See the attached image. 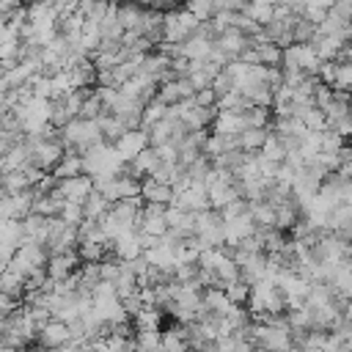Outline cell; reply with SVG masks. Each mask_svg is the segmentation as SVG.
Wrapping results in <instances>:
<instances>
[{
	"label": "cell",
	"instance_id": "1",
	"mask_svg": "<svg viewBox=\"0 0 352 352\" xmlns=\"http://www.w3.org/2000/svg\"><path fill=\"white\" fill-rule=\"evenodd\" d=\"M36 344H41V346H66V341H69V322H60V319H55V316H50L38 330H36Z\"/></svg>",
	"mask_w": 352,
	"mask_h": 352
},
{
	"label": "cell",
	"instance_id": "2",
	"mask_svg": "<svg viewBox=\"0 0 352 352\" xmlns=\"http://www.w3.org/2000/svg\"><path fill=\"white\" fill-rule=\"evenodd\" d=\"M146 146H148V132L140 129V126H138V129H126V132H121V138L113 143V148L118 151V157L126 160V162H129L138 151H143Z\"/></svg>",
	"mask_w": 352,
	"mask_h": 352
},
{
	"label": "cell",
	"instance_id": "3",
	"mask_svg": "<svg viewBox=\"0 0 352 352\" xmlns=\"http://www.w3.org/2000/svg\"><path fill=\"white\" fill-rule=\"evenodd\" d=\"M58 190L63 192L66 201H77V204H82V201L88 198V192L94 190V182H91L88 173H74V176H63V179H58Z\"/></svg>",
	"mask_w": 352,
	"mask_h": 352
},
{
	"label": "cell",
	"instance_id": "4",
	"mask_svg": "<svg viewBox=\"0 0 352 352\" xmlns=\"http://www.w3.org/2000/svg\"><path fill=\"white\" fill-rule=\"evenodd\" d=\"M214 44H217L223 52H228L231 58H239V52H242L245 47H250V44H248V36H245L239 28H226V30L214 38Z\"/></svg>",
	"mask_w": 352,
	"mask_h": 352
},
{
	"label": "cell",
	"instance_id": "5",
	"mask_svg": "<svg viewBox=\"0 0 352 352\" xmlns=\"http://www.w3.org/2000/svg\"><path fill=\"white\" fill-rule=\"evenodd\" d=\"M212 44H214L212 38H206V36H201V33H192V36H187V38L182 41V55L190 58V60H204V58H209Z\"/></svg>",
	"mask_w": 352,
	"mask_h": 352
},
{
	"label": "cell",
	"instance_id": "6",
	"mask_svg": "<svg viewBox=\"0 0 352 352\" xmlns=\"http://www.w3.org/2000/svg\"><path fill=\"white\" fill-rule=\"evenodd\" d=\"M248 212H250V217L258 228H272L275 226V206L270 201H264V198L261 201H248Z\"/></svg>",
	"mask_w": 352,
	"mask_h": 352
},
{
	"label": "cell",
	"instance_id": "7",
	"mask_svg": "<svg viewBox=\"0 0 352 352\" xmlns=\"http://www.w3.org/2000/svg\"><path fill=\"white\" fill-rule=\"evenodd\" d=\"M250 104H261V107H272V88L267 82H250V85H242L236 88Z\"/></svg>",
	"mask_w": 352,
	"mask_h": 352
},
{
	"label": "cell",
	"instance_id": "8",
	"mask_svg": "<svg viewBox=\"0 0 352 352\" xmlns=\"http://www.w3.org/2000/svg\"><path fill=\"white\" fill-rule=\"evenodd\" d=\"M267 135H270V126H245V129L239 132V148H245V151H258V148L264 146Z\"/></svg>",
	"mask_w": 352,
	"mask_h": 352
},
{
	"label": "cell",
	"instance_id": "9",
	"mask_svg": "<svg viewBox=\"0 0 352 352\" xmlns=\"http://www.w3.org/2000/svg\"><path fill=\"white\" fill-rule=\"evenodd\" d=\"M272 8H275V6H272L270 0H248V6L242 8V14L250 16L253 22H258V25L264 28V25L272 19Z\"/></svg>",
	"mask_w": 352,
	"mask_h": 352
},
{
	"label": "cell",
	"instance_id": "10",
	"mask_svg": "<svg viewBox=\"0 0 352 352\" xmlns=\"http://www.w3.org/2000/svg\"><path fill=\"white\" fill-rule=\"evenodd\" d=\"M319 63H322V58L316 55V50H314V44H297V66L305 72V74H316V69H319Z\"/></svg>",
	"mask_w": 352,
	"mask_h": 352
},
{
	"label": "cell",
	"instance_id": "11",
	"mask_svg": "<svg viewBox=\"0 0 352 352\" xmlns=\"http://www.w3.org/2000/svg\"><path fill=\"white\" fill-rule=\"evenodd\" d=\"M314 44V50H316V55L322 58V60H336V55H338V50H341V38L338 36H319L316 41H311Z\"/></svg>",
	"mask_w": 352,
	"mask_h": 352
},
{
	"label": "cell",
	"instance_id": "12",
	"mask_svg": "<svg viewBox=\"0 0 352 352\" xmlns=\"http://www.w3.org/2000/svg\"><path fill=\"white\" fill-rule=\"evenodd\" d=\"M341 228H352V204L346 201L330 209V231H341Z\"/></svg>",
	"mask_w": 352,
	"mask_h": 352
},
{
	"label": "cell",
	"instance_id": "13",
	"mask_svg": "<svg viewBox=\"0 0 352 352\" xmlns=\"http://www.w3.org/2000/svg\"><path fill=\"white\" fill-rule=\"evenodd\" d=\"M242 118H245V126H270L272 110L261 107V104H250V107L242 110Z\"/></svg>",
	"mask_w": 352,
	"mask_h": 352
},
{
	"label": "cell",
	"instance_id": "14",
	"mask_svg": "<svg viewBox=\"0 0 352 352\" xmlns=\"http://www.w3.org/2000/svg\"><path fill=\"white\" fill-rule=\"evenodd\" d=\"M82 209H85V217H94V220H96L99 214H104V212L110 209V201H107L99 190H91L88 198L82 201Z\"/></svg>",
	"mask_w": 352,
	"mask_h": 352
},
{
	"label": "cell",
	"instance_id": "15",
	"mask_svg": "<svg viewBox=\"0 0 352 352\" xmlns=\"http://www.w3.org/2000/svg\"><path fill=\"white\" fill-rule=\"evenodd\" d=\"M223 292L228 294V300H231V302L245 305V302H248V294H250V283H248V280H242V278H236V280L226 283V286H223Z\"/></svg>",
	"mask_w": 352,
	"mask_h": 352
},
{
	"label": "cell",
	"instance_id": "16",
	"mask_svg": "<svg viewBox=\"0 0 352 352\" xmlns=\"http://www.w3.org/2000/svg\"><path fill=\"white\" fill-rule=\"evenodd\" d=\"M58 217H60L63 223H69V226H80L82 217H85V209H82V204H77V201H66V204L60 206Z\"/></svg>",
	"mask_w": 352,
	"mask_h": 352
},
{
	"label": "cell",
	"instance_id": "17",
	"mask_svg": "<svg viewBox=\"0 0 352 352\" xmlns=\"http://www.w3.org/2000/svg\"><path fill=\"white\" fill-rule=\"evenodd\" d=\"M256 50H258V58H261L264 66H278L280 63V44L261 41V44H256Z\"/></svg>",
	"mask_w": 352,
	"mask_h": 352
},
{
	"label": "cell",
	"instance_id": "18",
	"mask_svg": "<svg viewBox=\"0 0 352 352\" xmlns=\"http://www.w3.org/2000/svg\"><path fill=\"white\" fill-rule=\"evenodd\" d=\"M160 333L162 330H135V349H160Z\"/></svg>",
	"mask_w": 352,
	"mask_h": 352
},
{
	"label": "cell",
	"instance_id": "19",
	"mask_svg": "<svg viewBox=\"0 0 352 352\" xmlns=\"http://www.w3.org/2000/svg\"><path fill=\"white\" fill-rule=\"evenodd\" d=\"M157 99H162L165 104H173L179 102V88H176V77L173 80H165V82H157Z\"/></svg>",
	"mask_w": 352,
	"mask_h": 352
},
{
	"label": "cell",
	"instance_id": "20",
	"mask_svg": "<svg viewBox=\"0 0 352 352\" xmlns=\"http://www.w3.org/2000/svg\"><path fill=\"white\" fill-rule=\"evenodd\" d=\"M184 8H187V11H192L201 22L214 16V6H212V0H187V3H184Z\"/></svg>",
	"mask_w": 352,
	"mask_h": 352
},
{
	"label": "cell",
	"instance_id": "21",
	"mask_svg": "<svg viewBox=\"0 0 352 352\" xmlns=\"http://www.w3.org/2000/svg\"><path fill=\"white\" fill-rule=\"evenodd\" d=\"M192 102H195L198 107H214V104H217V91H214L212 85H204V88H198V91L192 94Z\"/></svg>",
	"mask_w": 352,
	"mask_h": 352
},
{
	"label": "cell",
	"instance_id": "22",
	"mask_svg": "<svg viewBox=\"0 0 352 352\" xmlns=\"http://www.w3.org/2000/svg\"><path fill=\"white\" fill-rule=\"evenodd\" d=\"M336 69H338V63H336V60H322V63H319V69H316V77H319L322 82L333 85V82H336Z\"/></svg>",
	"mask_w": 352,
	"mask_h": 352
},
{
	"label": "cell",
	"instance_id": "23",
	"mask_svg": "<svg viewBox=\"0 0 352 352\" xmlns=\"http://www.w3.org/2000/svg\"><path fill=\"white\" fill-rule=\"evenodd\" d=\"M324 14H327V11L319 8V6H305V8H302V16H305L308 22H314V25H319V22L324 19Z\"/></svg>",
	"mask_w": 352,
	"mask_h": 352
},
{
	"label": "cell",
	"instance_id": "24",
	"mask_svg": "<svg viewBox=\"0 0 352 352\" xmlns=\"http://www.w3.org/2000/svg\"><path fill=\"white\" fill-rule=\"evenodd\" d=\"M248 6V0H223V8L226 11H242Z\"/></svg>",
	"mask_w": 352,
	"mask_h": 352
},
{
	"label": "cell",
	"instance_id": "25",
	"mask_svg": "<svg viewBox=\"0 0 352 352\" xmlns=\"http://www.w3.org/2000/svg\"><path fill=\"white\" fill-rule=\"evenodd\" d=\"M333 3H336V0H305V6H319V8H324V11L333 8Z\"/></svg>",
	"mask_w": 352,
	"mask_h": 352
},
{
	"label": "cell",
	"instance_id": "26",
	"mask_svg": "<svg viewBox=\"0 0 352 352\" xmlns=\"http://www.w3.org/2000/svg\"><path fill=\"white\" fill-rule=\"evenodd\" d=\"M349 118H352V104H349Z\"/></svg>",
	"mask_w": 352,
	"mask_h": 352
}]
</instances>
